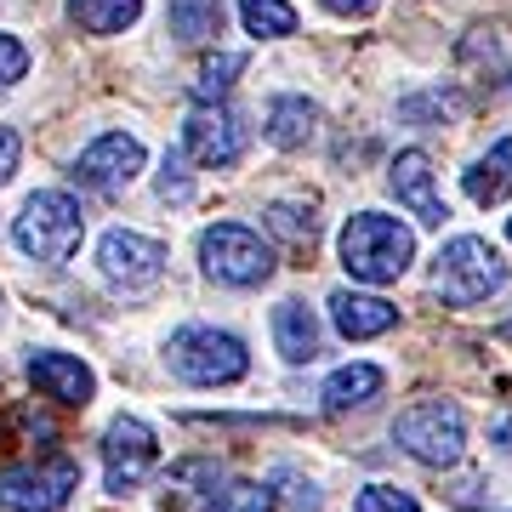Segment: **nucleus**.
<instances>
[{
	"mask_svg": "<svg viewBox=\"0 0 512 512\" xmlns=\"http://www.w3.org/2000/svg\"><path fill=\"white\" fill-rule=\"evenodd\" d=\"M137 171H143V143L126 137V131L97 137V143L74 160V177H80L86 188H97V194H120V188H131Z\"/></svg>",
	"mask_w": 512,
	"mask_h": 512,
	"instance_id": "9",
	"label": "nucleus"
},
{
	"mask_svg": "<svg viewBox=\"0 0 512 512\" xmlns=\"http://www.w3.org/2000/svg\"><path fill=\"white\" fill-rule=\"evenodd\" d=\"M393 194H399V205H410L416 211V222H427V228H439L450 211H444V200L433 194V165H427V154L421 148H404L399 160H393Z\"/></svg>",
	"mask_w": 512,
	"mask_h": 512,
	"instance_id": "12",
	"label": "nucleus"
},
{
	"mask_svg": "<svg viewBox=\"0 0 512 512\" xmlns=\"http://www.w3.org/2000/svg\"><path fill=\"white\" fill-rule=\"evenodd\" d=\"M325 6H330V12H348V18H353V12H370L376 0H325Z\"/></svg>",
	"mask_w": 512,
	"mask_h": 512,
	"instance_id": "29",
	"label": "nucleus"
},
{
	"mask_svg": "<svg viewBox=\"0 0 512 512\" xmlns=\"http://www.w3.org/2000/svg\"><path fill=\"white\" fill-rule=\"evenodd\" d=\"M239 18H245V29H251L256 40H279V35L296 29V12L285 0H239Z\"/></svg>",
	"mask_w": 512,
	"mask_h": 512,
	"instance_id": "21",
	"label": "nucleus"
},
{
	"mask_svg": "<svg viewBox=\"0 0 512 512\" xmlns=\"http://www.w3.org/2000/svg\"><path fill=\"white\" fill-rule=\"evenodd\" d=\"M410 256H416V239L404 228L399 217H382V211H359L348 217L342 228V268L353 279H365V285H387V279H399L410 268Z\"/></svg>",
	"mask_w": 512,
	"mask_h": 512,
	"instance_id": "1",
	"label": "nucleus"
},
{
	"mask_svg": "<svg viewBox=\"0 0 512 512\" xmlns=\"http://www.w3.org/2000/svg\"><path fill=\"white\" fill-rule=\"evenodd\" d=\"M222 29V0H171V35L200 46Z\"/></svg>",
	"mask_w": 512,
	"mask_h": 512,
	"instance_id": "20",
	"label": "nucleus"
},
{
	"mask_svg": "<svg viewBox=\"0 0 512 512\" xmlns=\"http://www.w3.org/2000/svg\"><path fill=\"white\" fill-rule=\"evenodd\" d=\"M29 382L57 404H92V393H97L92 370L80 359H69V353H35L29 359Z\"/></svg>",
	"mask_w": 512,
	"mask_h": 512,
	"instance_id": "13",
	"label": "nucleus"
},
{
	"mask_svg": "<svg viewBox=\"0 0 512 512\" xmlns=\"http://www.w3.org/2000/svg\"><path fill=\"white\" fill-rule=\"evenodd\" d=\"M507 239H512V222H507Z\"/></svg>",
	"mask_w": 512,
	"mask_h": 512,
	"instance_id": "32",
	"label": "nucleus"
},
{
	"mask_svg": "<svg viewBox=\"0 0 512 512\" xmlns=\"http://www.w3.org/2000/svg\"><path fill=\"white\" fill-rule=\"evenodd\" d=\"M353 512H416V495L393 490V484H370V490H359V507Z\"/></svg>",
	"mask_w": 512,
	"mask_h": 512,
	"instance_id": "25",
	"label": "nucleus"
},
{
	"mask_svg": "<svg viewBox=\"0 0 512 512\" xmlns=\"http://www.w3.org/2000/svg\"><path fill=\"white\" fill-rule=\"evenodd\" d=\"M467 194H473L478 205H495V200H507L512 194V137L507 143H495L490 154L467 171Z\"/></svg>",
	"mask_w": 512,
	"mask_h": 512,
	"instance_id": "18",
	"label": "nucleus"
},
{
	"mask_svg": "<svg viewBox=\"0 0 512 512\" xmlns=\"http://www.w3.org/2000/svg\"><path fill=\"white\" fill-rule=\"evenodd\" d=\"M501 279H507V262L473 234L450 239V245L439 251V268H433V285H439L444 302H456V308L484 302L490 291H501Z\"/></svg>",
	"mask_w": 512,
	"mask_h": 512,
	"instance_id": "4",
	"label": "nucleus"
},
{
	"mask_svg": "<svg viewBox=\"0 0 512 512\" xmlns=\"http://www.w3.org/2000/svg\"><path fill=\"white\" fill-rule=\"evenodd\" d=\"M234 74H245V52H217L200 63V80H194V97L200 103H211V97H222L228 86H234Z\"/></svg>",
	"mask_w": 512,
	"mask_h": 512,
	"instance_id": "23",
	"label": "nucleus"
},
{
	"mask_svg": "<svg viewBox=\"0 0 512 512\" xmlns=\"http://www.w3.org/2000/svg\"><path fill=\"white\" fill-rule=\"evenodd\" d=\"M205 512H274V495H268V484H251V478H234V484H211V501H205Z\"/></svg>",
	"mask_w": 512,
	"mask_h": 512,
	"instance_id": "22",
	"label": "nucleus"
},
{
	"mask_svg": "<svg viewBox=\"0 0 512 512\" xmlns=\"http://www.w3.org/2000/svg\"><path fill=\"white\" fill-rule=\"evenodd\" d=\"M200 262H205V274L217 279V285H262V279L274 274V251H268L251 228H239V222L205 228L200 234Z\"/></svg>",
	"mask_w": 512,
	"mask_h": 512,
	"instance_id": "7",
	"label": "nucleus"
},
{
	"mask_svg": "<svg viewBox=\"0 0 512 512\" xmlns=\"http://www.w3.org/2000/svg\"><path fill=\"white\" fill-rule=\"evenodd\" d=\"M80 234H86V217H80V205H74L69 194H57V188L29 194L18 228H12L18 251L35 256V262H69L74 245H80Z\"/></svg>",
	"mask_w": 512,
	"mask_h": 512,
	"instance_id": "2",
	"label": "nucleus"
},
{
	"mask_svg": "<svg viewBox=\"0 0 512 512\" xmlns=\"http://www.w3.org/2000/svg\"><path fill=\"white\" fill-rule=\"evenodd\" d=\"M97 262H103V274L114 279V285H154L165 268V245L148 234H126V228H114V234H103V245H97Z\"/></svg>",
	"mask_w": 512,
	"mask_h": 512,
	"instance_id": "10",
	"label": "nucleus"
},
{
	"mask_svg": "<svg viewBox=\"0 0 512 512\" xmlns=\"http://www.w3.org/2000/svg\"><path fill=\"white\" fill-rule=\"evenodd\" d=\"M154 456H160V444H154V433H148L137 416H120L103 433V467H109V490L126 495L137 490L148 478V467H154Z\"/></svg>",
	"mask_w": 512,
	"mask_h": 512,
	"instance_id": "8",
	"label": "nucleus"
},
{
	"mask_svg": "<svg viewBox=\"0 0 512 512\" xmlns=\"http://www.w3.org/2000/svg\"><path fill=\"white\" fill-rule=\"evenodd\" d=\"M313 126H319V109H313L308 97H279L274 109H268V143L274 148H308Z\"/></svg>",
	"mask_w": 512,
	"mask_h": 512,
	"instance_id": "17",
	"label": "nucleus"
},
{
	"mask_svg": "<svg viewBox=\"0 0 512 512\" xmlns=\"http://www.w3.org/2000/svg\"><path fill=\"white\" fill-rule=\"evenodd\" d=\"M268 228L291 245H313V211H302V205H268Z\"/></svg>",
	"mask_w": 512,
	"mask_h": 512,
	"instance_id": "24",
	"label": "nucleus"
},
{
	"mask_svg": "<svg viewBox=\"0 0 512 512\" xmlns=\"http://www.w3.org/2000/svg\"><path fill=\"white\" fill-rule=\"evenodd\" d=\"M495 439H501V450L512 456V421H507V427H495Z\"/></svg>",
	"mask_w": 512,
	"mask_h": 512,
	"instance_id": "30",
	"label": "nucleus"
},
{
	"mask_svg": "<svg viewBox=\"0 0 512 512\" xmlns=\"http://www.w3.org/2000/svg\"><path fill=\"white\" fill-rule=\"evenodd\" d=\"M74 484H80V467L69 456L23 461V467H6L0 473V507L6 512H63Z\"/></svg>",
	"mask_w": 512,
	"mask_h": 512,
	"instance_id": "5",
	"label": "nucleus"
},
{
	"mask_svg": "<svg viewBox=\"0 0 512 512\" xmlns=\"http://www.w3.org/2000/svg\"><path fill=\"white\" fill-rule=\"evenodd\" d=\"M501 342H512V319H507V325H501Z\"/></svg>",
	"mask_w": 512,
	"mask_h": 512,
	"instance_id": "31",
	"label": "nucleus"
},
{
	"mask_svg": "<svg viewBox=\"0 0 512 512\" xmlns=\"http://www.w3.org/2000/svg\"><path fill=\"white\" fill-rule=\"evenodd\" d=\"M143 0H69V18L92 35H120L126 23H137Z\"/></svg>",
	"mask_w": 512,
	"mask_h": 512,
	"instance_id": "19",
	"label": "nucleus"
},
{
	"mask_svg": "<svg viewBox=\"0 0 512 512\" xmlns=\"http://www.w3.org/2000/svg\"><path fill=\"white\" fill-rule=\"evenodd\" d=\"M183 148L200 165H217L222 171V165H234L239 154H245V126H239V114H228V109H200V114H188Z\"/></svg>",
	"mask_w": 512,
	"mask_h": 512,
	"instance_id": "11",
	"label": "nucleus"
},
{
	"mask_svg": "<svg viewBox=\"0 0 512 512\" xmlns=\"http://www.w3.org/2000/svg\"><path fill=\"white\" fill-rule=\"evenodd\" d=\"M23 69H29V52H23L12 35H0V86H12V80H23Z\"/></svg>",
	"mask_w": 512,
	"mask_h": 512,
	"instance_id": "26",
	"label": "nucleus"
},
{
	"mask_svg": "<svg viewBox=\"0 0 512 512\" xmlns=\"http://www.w3.org/2000/svg\"><path fill=\"white\" fill-rule=\"evenodd\" d=\"M376 393H382V370H376V365H342L325 382V410H330V416H348V410L370 404Z\"/></svg>",
	"mask_w": 512,
	"mask_h": 512,
	"instance_id": "16",
	"label": "nucleus"
},
{
	"mask_svg": "<svg viewBox=\"0 0 512 512\" xmlns=\"http://www.w3.org/2000/svg\"><path fill=\"white\" fill-rule=\"evenodd\" d=\"M274 336H279V353H285L291 365L319 359V319H313V308H302V302H279L274 308Z\"/></svg>",
	"mask_w": 512,
	"mask_h": 512,
	"instance_id": "15",
	"label": "nucleus"
},
{
	"mask_svg": "<svg viewBox=\"0 0 512 512\" xmlns=\"http://www.w3.org/2000/svg\"><path fill=\"white\" fill-rule=\"evenodd\" d=\"M393 439L421 467H456L461 450H467V421H461V410L450 399H421L393 421Z\"/></svg>",
	"mask_w": 512,
	"mask_h": 512,
	"instance_id": "3",
	"label": "nucleus"
},
{
	"mask_svg": "<svg viewBox=\"0 0 512 512\" xmlns=\"http://www.w3.org/2000/svg\"><path fill=\"white\" fill-rule=\"evenodd\" d=\"M171 370L194 387H222L239 382L251 359H245V342L228 330H183V336H171Z\"/></svg>",
	"mask_w": 512,
	"mask_h": 512,
	"instance_id": "6",
	"label": "nucleus"
},
{
	"mask_svg": "<svg viewBox=\"0 0 512 512\" xmlns=\"http://www.w3.org/2000/svg\"><path fill=\"white\" fill-rule=\"evenodd\" d=\"M18 160H23L18 131H12V126H0V183H12V171H18Z\"/></svg>",
	"mask_w": 512,
	"mask_h": 512,
	"instance_id": "28",
	"label": "nucleus"
},
{
	"mask_svg": "<svg viewBox=\"0 0 512 512\" xmlns=\"http://www.w3.org/2000/svg\"><path fill=\"white\" fill-rule=\"evenodd\" d=\"M330 319H336V330H342L348 342H370V336H382V330L399 325V308L382 302V296L336 291V296H330Z\"/></svg>",
	"mask_w": 512,
	"mask_h": 512,
	"instance_id": "14",
	"label": "nucleus"
},
{
	"mask_svg": "<svg viewBox=\"0 0 512 512\" xmlns=\"http://www.w3.org/2000/svg\"><path fill=\"white\" fill-rule=\"evenodd\" d=\"M160 200H188V171H183V154H165V171H160Z\"/></svg>",
	"mask_w": 512,
	"mask_h": 512,
	"instance_id": "27",
	"label": "nucleus"
}]
</instances>
